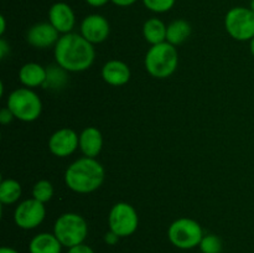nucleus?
<instances>
[{
  "instance_id": "1",
  "label": "nucleus",
  "mask_w": 254,
  "mask_h": 253,
  "mask_svg": "<svg viewBox=\"0 0 254 253\" xmlns=\"http://www.w3.org/2000/svg\"><path fill=\"white\" fill-rule=\"evenodd\" d=\"M96 57L93 45L78 34H64L55 47V59L66 71L81 72L92 66Z\"/></svg>"
},
{
  "instance_id": "2",
  "label": "nucleus",
  "mask_w": 254,
  "mask_h": 253,
  "mask_svg": "<svg viewBox=\"0 0 254 253\" xmlns=\"http://www.w3.org/2000/svg\"><path fill=\"white\" fill-rule=\"evenodd\" d=\"M104 169L94 158H82L68 166L64 174V183L72 191L88 193L103 184Z\"/></svg>"
},
{
  "instance_id": "3",
  "label": "nucleus",
  "mask_w": 254,
  "mask_h": 253,
  "mask_svg": "<svg viewBox=\"0 0 254 253\" xmlns=\"http://www.w3.org/2000/svg\"><path fill=\"white\" fill-rule=\"evenodd\" d=\"M179 56L174 45L169 42L153 45L145 56V68L156 78H166L175 72Z\"/></svg>"
},
{
  "instance_id": "4",
  "label": "nucleus",
  "mask_w": 254,
  "mask_h": 253,
  "mask_svg": "<svg viewBox=\"0 0 254 253\" xmlns=\"http://www.w3.org/2000/svg\"><path fill=\"white\" fill-rule=\"evenodd\" d=\"M88 226L86 220L77 213H64L57 218L54 227V235L64 247L81 245L86 240Z\"/></svg>"
},
{
  "instance_id": "5",
  "label": "nucleus",
  "mask_w": 254,
  "mask_h": 253,
  "mask_svg": "<svg viewBox=\"0 0 254 253\" xmlns=\"http://www.w3.org/2000/svg\"><path fill=\"white\" fill-rule=\"evenodd\" d=\"M7 108L15 118L22 122H32L41 114L42 103L40 97L29 88L15 89L7 98Z\"/></svg>"
},
{
  "instance_id": "6",
  "label": "nucleus",
  "mask_w": 254,
  "mask_h": 253,
  "mask_svg": "<svg viewBox=\"0 0 254 253\" xmlns=\"http://www.w3.org/2000/svg\"><path fill=\"white\" fill-rule=\"evenodd\" d=\"M168 236L170 242L180 250H191L200 246L203 237L200 223L191 218H179L169 227Z\"/></svg>"
},
{
  "instance_id": "7",
  "label": "nucleus",
  "mask_w": 254,
  "mask_h": 253,
  "mask_svg": "<svg viewBox=\"0 0 254 253\" xmlns=\"http://www.w3.org/2000/svg\"><path fill=\"white\" fill-rule=\"evenodd\" d=\"M228 34L238 41H247L254 37V12L247 7H233L225 20Z\"/></svg>"
},
{
  "instance_id": "8",
  "label": "nucleus",
  "mask_w": 254,
  "mask_h": 253,
  "mask_svg": "<svg viewBox=\"0 0 254 253\" xmlns=\"http://www.w3.org/2000/svg\"><path fill=\"white\" fill-rule=\"evenodd\" d=\"M109 228L119 237L131 236L138 228L139 218L135 208L127 202H118L112 207L108 217Z\"/></svg>"
},
{
  "instance_id": "9",
  "label": "nucleus",
  "mask_w": 254,
  "mask_h": 253,
  "mask_svg": "<svg viewBox=\"0 0 254 253\" xmlns=\"http://www.w3.org/2000/svg\"><path fill=\"white\" fill-rule=\"evenodd\" d=\"M46 216L44 203L36 198L25 200L16 207L14 213L15 223L24 230L36 228Z\"/></svg>"
},
{
  "instance_id": "10",
  "label": "nucleus",
  "mask_w": 254,
  "mask_h": 253,
  "mask_svg": "<svg viewBox=\"0 0 254 253\" xmlns=\"http://www.w3.org/2000/svg\"><path fill=\"white\" fill-rule=\"evenodd\" d=\"M79 144V138L72 129L64 128L52 134L49 141V148L54 155L64 158L73 153Z\"/></svg>"
},
{
  "instance_id": "11",
  "label": "nucleus",
  "mask_w": 254,
  "mask_h": 253,
  "mask_svg": "<svg viewBox=\"0 0 254 253\" xmlns=\"http://www.w3.org/2000/svg\"><path fill=\"white\" fill-rule=\"evenodd\" d=\"M109 24L106 17L101 15H89L82 21L81 32L82 36L88 40L91 44H99L108 37Z\"/></svg>"
},
{
  "instance_id": "12",
  "label": "nucleus",
  "mask_w": 254,
  "mask_h": 253,
  "mask_svg": "<svg viewBox=\"0 0 254 253\" xmlns=\"http://www.w3.org/2000/svg\"><path fill=\"white\" fill-rule=\"evenodd\" d=\"M27 41L36 49H46L59 41V31L52 24L41 22L36 24L27 32Z\"/></svg>"
},
{
  "instance_id": "13",
  "label": "nucleus",
  "mask_w": 254,
  "mask_h": 253,
  "mask_svg": "<svg viewBox=\"0 0 254 253\" xmlns=\"http://www.w3.org/2000/svg\"><path fill=\"white\" fill-rule=\"evenodd\" d=\"M50 24L59 32L68 34L74 26V14L69 5L64 2H57L52 5L49 12Z\"/></svg>"
},
{
  "instance_id": "14",
  "label": "nucleus",
  "mask_w": 254,
  "mask_h": 253,
  "mask_svg": "<svg viewBox=\"0 0 254 253\" xmlns=\"http://www.w3.org/2000/svg\"><path fill=\"white\" fill-rule=\"evenodd\" d=\"M103 79L112 86H123L130 78V69L124 62L113 60L107 62L102 69Z\"/></svg>"
},
{
  "instance_id": "15",
  "label": "nucleus",
  "mask_w": 254,
  "mask_h": 253,
  "mask_svg": "<svg viewBox=\"0 0 254 253\" xmlns=\"http://www.w3.org/2000/svg\"><path fill=\"white\" fill-rule=\"evenodd\" d=\"M103 145L102 133L94 126H88L79 135V148L87 158H94L99 154Z\"/></svg>"
},
{
  "instance_id": "16",
  "label": "nucleus",
  "mask_w": 254,
  "mask_h": 253,
  "mask_svg": "<svg viewBox=\"0 0 254 253\" xmlns=\"http://www.w3.org/2000/svg\"><path fill=\"white\" fill-rule=\"evenodd\" d=\"M62 245L52 233H39L29 245L30 253H61Z\"/></svg>"
},
{
  "instance_id": "17",
  "label": "nucleus",
  "mask_w": 254,
  "mask_h": 253,
  "mask_svg": "<svg viewBox=\"0 0 254 253\" xmlns=\"http://www.w3.org/2000/svg\"><path fill=\"white\" fill-rule=\"evenodd\" d=\"M20 81L27 87H37L44 84L47 79V72L44 67L35 62L24 64L19 72Z\"/></svg>"
},
{
  "instance_id": "18",
  "label": "nucleus",
  "mask_w": 254,
  "mask_h": 253,
  "mask_svg": "<svg viewBox=\"0 0 254 253\" xmlns=\"http://www.w3.org/2000/svg\"><path fill=\"white\" fill-rule=\"evenodd\" d=\"M166 29L168 27L159 19H149L144 24V37L151 45H158L161 44V42H165Z\"/></svg>"
},
{
  "instance_id": "19",
  "label": "nucleus",
  "mask_w": 254,
  "mask_h": 253,
  "mask_svg": "<svg viewBox=\"0 0 254 253\" xmlns=\"http://www.w3.org/2000/svg\"><path fill=\"white\" fill-rule=\"evenodd\" d=\"M191 26L185 20H175L166 29V40L171 45H180L190 36Z\"/></svg>"
},
{
  "instance_id": "20",
  "label": "nucleus",
  "mask_w": 254,
  "mask_h": 253,
  "mask_svg": "<svg viewBox=\"0 0 254 253\" xmlns=\"http://www.w3.org/2000/svg\"><path fill=\"white\" fill-rule=\"evenodd\" d=\"M21 196V186L16 180L6 179L0 184V201L2 203H14Z\"/></svg>"
},
{
  "instance_id": "21",
  "label": "nucleus",
  "mask_w": 254,
  "mask_h": 253,
  "mask_svg": "<svg viewBox=\"0 0 254 253\" xmlns=\"http://www.w3.org/2000/svg\"><path fill=\"white\" fill-rule=\"evenodd\" d=\"M32 196H34V198L39 200L40 202H47L54 196V186L47 180L37 181L35 184L34 189H32Z\"/></svg>"
},
{
  "instance_id": "22",
  "label": "nucleus",
  "mask_w": 254,
  "mask_h": 253,
  "mask_svg": "<svg viewBox=\"0 0 254 253\" xmlns=\"http://www.w3.org/2000/svg\"><path fill=\"white\" fill-rule=\"evenodd\" d=\"M198 247L202 253H221L222 252V241L216 235L203 236Z\"/></svg>"
},
{
  "instance_id": "23",
  "label": "nucleus",
  "mask_w": 254,
  "mask_h": 253,
  "mask_svg": "<svg viewBox=\"0 0 254 253\" xmlns=\"http://www.w3.org/2000/svg\"><path fill=\"white\" fill-rule=\"evenodd\" d=\"M149 10L155 12H165L175 4V0H143Z\"/></svg>"
},
{
  "instance_id": "24",
  "label": "nucleus",
  "mask_w": 254,
  "mask_h": 253,
  "mask_svg": "<svg viewBox=\"0 0 254 253\" xmlns=\"http://www.w3.org/2000/svg\"><path fill=\"white\" fill-rule=\"evenodd\" d=\"M68 253H94V251L89 246L81 243V245H77L68 248Z\"/></svg>"
},
{
  "instance_id": "25",
  "label": "nucleus",
  "mask_w": 254,
  "mask_h": 253,
  "mask_svg": "<svg viewBox=\"0 0 254 253\" xmlns=\"http://www.w3.org/2000/svg\"><path fill=\"white\" fill-rule=\"evenodd\" d=\"M12 118H15L14 114H12V112L10 111L9 108H2L1 112H0V122H1L2 124H7L10 123V122L12 121Z\"/></svg>"
},
{
  "instance_id": "26",
  "label": "nucleus",
  "mask_w": 254,
  "mask_h": 253,
  "mask_svg": "<svg viewBox=\"0 0 254 253\" xmlns=\"http://www.w3.org/2000/svg\"><path fill=\"white\" fill-rule=\"evenodd\" d=\"M119 238H121V237H119L117 233H114L113 231H109V232H107L106 236H104V242H106L107 245H109V246H113V245H116L117 242H118Z\"/></svg>"
},
{
  "instance_id": "27",
  "label": "nucleus",
  "mask_w": 254,
  "mask_h": 253,
  "mask_svg": "<svg viewBox=\"0 0 254 253\" xmlns=\"http://www.w3.org/2000/svg\"><path fill=\"white\" fill-rule=\"evenodd\" d=\"M116 5H119V6H129V5L134 4L136 0H112Z\"/></svg>"
},
{
  "instance_id": "28",
  "label": "nucleus",
  "mask_w": 254,
  "mask_h": 253,
  "mask_svg": "<svg viewBox=\"0 0 254 253\" xmlns=\"http://www.w3.org/2000/svg\"><path fill=\"white\" fill-rule=\"evenodd\" d=\"M87 2H88L89 5H92V6H102V5L106 4L108 0H86Z\"/></svg>"
},
{
  "instance_id": "29",
  "label": "nucleus",
  "mask_w": 254,
  "mask_h": 253,
  "mask_svg": "<svg viewBox=\"0 0 254 253\" xmlns=\"http://www.w3.org/2000/svg\"><path fill=\"white\" fill-rule=\"evenodd\" d=\"M6 51H7L6 42H5L4 40H1V41H0V56H1V59L5 56Z\"/></svg>"
},
{
  "instance_id": "30",
  "label": "nucleus",
  "mask_w": 254,
  "mask_h": 253,
  "mask_svg": "<svg viewBox=\"0 0 254 253\" xmlns=\"http://www.w3.org/2000/svg\"><path fill=\"white\" fill-rule=\"evenodd\" d=\"M0 253H19V252L11 247H1L0 248Z\"/></svg>"
},
{
  "instance_id": "31",
  "label": "nucleus",
  "mask_w": 254,
  "mask_h": 253,
  "mask_svg": "<svg viewBox=\"0 0 254 253\" xmlns=\"http://www.w3.org/2000/svg\"><path fill=\"white\" fill-rule=\"evenodd\" d=\"M0 22H1V27H0V34H4L5 31V19L4 16H0Z\"/></svg>"
},
{
  "instance_id": "32",
  "label": "nucleus",
  "mask_w": 254,
  "mask_h": 253,
  "mask_svg": "<svg viewBox=\"0 0 254 253\" xmlns=\"http://www.w3.org/2000/svg\"><path fill=\"white\" fill-rule=\"evenodd\" d=\"M251 52H252V55L254 56V37L251 40Z\"/></svg>"
},
{
  "instance_id": "33",
  "label": "nucleus",
  "mask_w": 254,
  "mask_h": 253,
  "mask_svg": "<svg viewBox=\"0 0 254 253\" xmlns=\"http://www.w3.org/2000/svg\"><path fill=\"white\" fill-rule=\"evenodd\" d=\"M250 9L254 12V0H252V1H251V7H250Z\"/></svg>"
}]
</instances>
